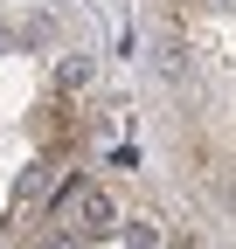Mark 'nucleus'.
Listing matches in <instances>:
<instances>
[{
  "mask_svg": "<svg viewBox=\"0 0 236 249\" xmlns=\"http://www.w3.org/2000/svg\"><path fill=\"white\" fill-rule=\"evenodd\" d=\"M56 222H63L70 235H98V229L111 222V201H104V187H91V180L63 187V194H56Z\"/></svg>",
  "mask_w": 236,
  "mask_h": 249,
  "instance_id": "nucleus-1",
  "label": "nucleus"
}]
</instances>
